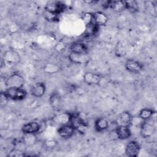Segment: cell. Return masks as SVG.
Returning a JSON list of instances; mask_svg holds the SVG:
<instances>
[{
    "mask_svg": "<svg viewBox=\"0 0 157 157\" xmlns=\"http://www.w3.org/2000/svg\"><path fill=\"white\" fill-rule=\"evenodd\" d=\"M46 91V86L44 83L38 82L34 83L30 89L31 94L34 98H41L42 97Z\"/></svg>",
    "mask_w": 157,
    "mask_h": 157,
    "instance_id": "obj_8",
    "label": "cell"
},
{
    "mask_svg": "<svg viewBox=\"0 0 157 157\" xmlns=\"http://www.w3.org/2000/svg\"><path fill=\"white\" fill-rule=\"evenodd\" d=\"M66 8V4L63 1H54L48 2L45 7V10L53 13L55 15H59Z\"/></svg>",
    "mask_w": 157,
    "mask_h": 157,
    "instance_id": "obj_4",
    "label": "cell"
},
{
    "mask_svg": "<svg viewBox=\"0 0 157 157\" xmlns=\"http://www.w3.org/2000/svg\"><path fill=\"white\" fill-rule=\"evenodd\" d=\"M42 129L41 123L36 121H30L25 124L21 128V131L23 134H36Z\"/></svg>",
    "mask_w": 157,
    "mask_h": 157,
    "instance_id": "obj_10",
    "label": "cell"
},
{
    "mask_svg": "<svg viewBox=\"0 0 157 157\" xmlns=\"http://www.w3.org/2000/svg\"><path fill=\"white\" fill-rule=\"evenodd\" d=\"M132 116L127 111L121 113L116 120L117 126H130Z\"/></svg>",
    "mask_w": 157,
    "mask_h": 157,
    "instance_id": "obj_15",
    "label": "cell"
},
{
    "mask_svg": "<svg viewBox=\"0 0 157 157\" xmlns=\"http://www.w3.org/2000/svg\"><path fill=\"white\" fill-rule=\"evenodd\" d=\"M44 145L47 149H53L57 145V142L55 140H47L44 143Z\"/></svg>",
    "mask_w": 157,
    "mask_h": 157,
    "instance_id": "obj_28",
    "label": "cell"
},
{
    "mask_svg": "<svg viewBox=\"0 0 157 157\" xmlns=\"http://www.w3.org/2000/svg\"><path fill=\"white\" fill-rule=\"evenodd\" d=\"M49 68H50V69H48V70H47V71H45L46 72H47V73H53V72H56L58 71V69H59L57 66H56L55 64H52V63H48V64H47L45 66V67H44V69H49Z\"/></svg>",
    "mask_w": 157,
    "mask_h": 157,
    "instance_id": "obj_30",
    "label": "cell"
},
{
    "mask_svg": "<svg viewBox=\"0 0 157 157\" xmlns=\"http://www.w3.org/2000/svg\"><path fill=\"white\" fill-rule=\"evenodd\" d=\"M126 69L132 74H138L143 69V64L140 61L134 59H128L125 63Z\"/></svg>",
    "mask_w": 157,
    "mask_h": 157,
    "instance_id": "obj_7",
    "label": "cell"
},
{
    "mask_svg": "<svg viewBox=\"0 0 157 157\" xmlns=\"http://www.w3.org/2000/svg\"><path fill=\"white\" fill-rule=\"evenodd\" d=\"M155 132V127L153 123H150L148 120L144 122L140 128V133L144 138H148L154 134Z\"/></svg>",
    "mask_w": 157,
    "mask_h": 157,
    "instance_id": "obj_12",
    "label": "cell"
},
{
    "mask_svg": "<svg viewBox=\"0 0 157 157\" xmlns=\"http://www.w3.org/2000/svg\"><path fill=\"white\" fill-rule=\"evenodd\" d=\"M25 156V153L18 149L12 150L8 155V156H11V157H20V156Z\"/></svg>",
    "mask_w": 157,
    "mask_h": 157,
    "instance_id": "obj_29",
    "label": "cell"
},
{
    "mask_svg": "<svg viewBox=\"0 0 157 157\" xmlns=\"http://www.w3.org/2000/svg\"><path fill=\"white\" fill-rule=\"evenodd\" d=\"M4 64L8 66H13L20 61V55L13 50H9L4 52L2 57Z\"/></svg>",
    "mask_w": 157,
    "mask_h": 157,
    "instance_id": "obj_5",
    "label": "cell"
},
{
    "mask_svg": "<svg viewBox=\"0 0 157 157\" xmlns=\"http://www.w3.org/2000/svg\"><path fill=\"white\" fill-rule=\"evenodd\" d=\"M4 83L6 88L13 87L23 88L25 80L19 73L14 72L6 78Z\"/></svg>",
    "mask_w": 157,
    "mask_h": 157,
    "instance_id": "obj_2",
    "label": "cell"
},
{
    "mask_svg": "<svg viewBox=\"0 0 157 157\" xmlns=\"http://www.w3.org/2000/svg\"><path fill=\"white\" fill-rule=\"evenodd\" d=\"M117 137L120 140H126L131 136V130L129 126H117L114 130Z\"/></svg>",
    "mask_w": 157,
    "mask_h": 157,
    "instance_id": "obj_11",
    "label": "cell"
},
{
    "mask_svg": "<svg viewBox=\"0 0 157 157\" xmlns=\"http://www.w3.org/2000/svg\"><path fill=\"white\" fill-rule=\"evenodd\" d=\"M74 128L70 124H66L61 125L57 130L58 135L63 138H69L71 137L75 132Z\"/></svg>",
    "mask_w": 157,
    "mask_h": 157,
    "instance_id": "obj_13",
    "label": "cell"
},
{
    "mask_svg": "<svg viewBox=\"0 0 157 157\" xmlns=\"http://www.w3.org/2000/svg\"><path fill=\"white\" fill-rule=\"evenodd\" d=\"M69 123L74 128L75 131L83 134L88 128V124L77 113H71Z\"/></svg>",
    "mask_w": 157,
    "mask_h": 157,
    "instance_id": "obj_3",
    "label": "cell"
},
{
    "mask_svg": "<svg viewBox=\"0 0 157 157\" xmlns=\"http://www.w3.org/2000/svg\"><path fill=\"white\" fill-rule=\"evenodd\" d=\"M155 113V112L153 109L150 108H144L140 110L138 116L143 120L146 121L151 118Z\"/></svg>",
    "mask_w": 157,
    "mask_h": 157,
    "instance_id": "obj_23",
    "label": "cell"
},
{
    "mask_svg": "<svg viewBox=\"0 0 157 157\" xmlns=\"http://www.w3.org/2000/svg\"><path fill=\"white\" fill-rule=\"evenodd\" d=\"M126 9H128L132 13L137 12L139 10L138 3L136 1H125Z\"/></svg>",
    "mask_w": 157,
    "mask_h": 157,
    "instance_id": "obj_25",
    "label": "cell"
},
{
    "mask_svg": "<svg viewBox=\"0 0 157 157\" xmlns=\"http://www.w3.org/2000/svg\"><path fill=\"white\" fill-rule=\"evenodd\" d=\"M9 98L6 96L5 93L4 92L1 93V96H0V103L1 107L4 106L8 102Z\"/></svg>",
    "mask_w": 157,
    "mask_h": 157,
    "instance_id": "obj_32",
    "label": "cell"
},
{
    "mask_svg": "<svg viewBox=\"0 0 157 157\" xmlns=\"http://www.w3.org/2000/svg\"><path fill=\"white\" fill-rule=\"evenodd\" d=\"M37 142V136L36 134H24L22 137V142L25 146L31 147L34 145Z\"/></svg>",
    "mask_w": 157,
    "mask_h": 157,
    "instance_id": "obj_22",
    "label": "cell"
},
{
    "mask_svg": "<svg viewBox=\"0 0 157 157\" xmlns=\"http://www.w3.org/2000/svg\"><path fill=\"white\" fill-rule=\"evenodd\" d=\"M99 28V26L96 25L94 23H92L86 26L85 34L87 36H91L94 35L98 32Z\"/></svg>",
    "mask_w": 157,
    "mask_h": 157,
    "instance_id": "obj_24",
    "label": "cell"
},
{
    "mask_svg": "<svg viewBox=\"0 0 157 157\" xmlns=\"http://www.w3.org/2000/svg\"><path fill=\"white\" fill-rule=\"evenodd\" d=\"M68 58L72 63L75 64H86L90 61V57L88 53H75L70 52Z\"/></svg>",
    "mask_w": 157,
    "mask_h": 157,
    "instance_id": "obj_9",
    "label": "cell"
},
{
    "mask_svg": "<svg viewBox=\"0 0 157 157\" xmlns=\"http://www.w3.org/2000/svg\"><path fill=\"white\" fill-rule=\"evenodd\" d=\"M109 122L105 117H100L96 119L94 122V128L98 132H102L108 129Z\"/></svg>",
    "mask_w": 157,
    "mask_h": 157,
    "instance_id": "obj_18",
    "label": "cell"
},
{
    "mask_svg": "<svg viewBox=\"0 0 157 157\" xmlns=\"http://www.w3.org/2000/svg\"><path fill=\"white\" fill-rule=\"evenodd\" d=\"M140 145L136 140H131L126 145L125 148V153L128 156L136 157L137 156L140 151Z\"/></svg>",
    "mask_w": 157,
    "mask_h": 157,
    "instance_id": "obj_6",
    "label": "cell"
},
{
    "mask_svg": "<svg viewBox=\"0 0 157 157\" xmlns=\"http://www.w3.org/2000/svg\"><path fill=\"white\" fill-rule=\"evenodd\" d=\"M125 53V48L122 44H117V48L116 49V54L118 56H123Z\"/></svg>",
    "mask_w": 157,
    "mask_h": 157,
    "instance_id": "obj_31",
    "label": "cell"
},
{
    "mask_svg": "<svg viewBox=\"0 0 157 157\" xmlns=\"http://www.w3.org/2000/svg\"><path fill=\"white\" fill-rule=\"evenodd\" d=\"M101 79L102 77L101 75L91 72H86L83 75L85 82L90 85H98L101 82Z\"/></svg>",
    "mask_w": 157,
    "mask_h": 157,
    "instance_id": "obj_14",
    "label": "cell"
},
{
    "mask_svg": "<svg viewBox=\"0 0 157 157\" xmlns=\"http://www.w3.org/2000/svg\"><path fill=\"white\" fill-rule=\"evenodd\" d=\"M70 52L75 53H88V48L84 43L77 41L71 45Z\"/></svg>",
    "mask_w": 157,
    "mask_h": 157,
    "instance_id": "obj_17",
    "label": "cell"
},
{
    "mask_svg": "<svg viewBox=\"0 0 157 157\" xmlns=\"http://www.w3.org/2000/svg\"><path fill=\"white\" fill-rule=\"evenodd\" d=\"M44 16H45V18L50 21H55L58 20V15H55V14L51 13L48 11H47L45 10V12H44Z\"/></svg>",
    "mask_w": 157,
    "mask_h": 157,
    "instance_id": "obj_26",
    "label": "cell"
},
{
    "mask_svg": "<svg viewBox=\"0 0 157 157\" xmlns=\"http://www.w3.org/2000/svg\"><path fill=\"white\" fill-rule=\"evenodd\" d=\"M109 8L117 12H121L126 9V2L125 1H110Z\"/></svg>",
    "mask_w": 157,
    "mask_h": 157,
    "instance_id": "obj_21",
    "label": "cell"
},
{
    "mask_svg": "<svg viewBox=\"0 0 157 157\" xmlns=\"http://www.w3.org/2000/svg\"><path fill=\"white\" fill-rule=\"evenodd\" d=\"M93 21L99 26H103L108 21V17L103 12L98 11L93 13Z\"/></svg>",
    "mask_w": 157,
    "mask_h": 157,
    "instance_id": "obj_16",
    "label": "cell"
},
{
    "mask_svg": "<svg viewBox=\"0 0 157 157\" xmlns=\"http://www.w3.org/2000/svg\"><path fill=\"white\" fill-rule=\"evenodd\" d=\"M9 99L13 101L23 100L27 96V91L23 88H8L4 91Z\"/></svg>",
    "mask_w": 157,
    "mask_h": 157,
    "instance_id": "obj_1",
    "label": "cell"
},
{
    "mask_svg": "<svg viewBox=\"0 0 157 157\" xmlns=\"http://www.w3.org/2000/svg\"><path fill=\"white\" fill-rule=\"evenodd\" d=\"M83 21L85 24V26H87L92 23L93 21V13H85L83 16Z\"/></svg>",
    "mask_w": 157,
    "mask_h": 157,
    "instance_id": "obj_27",
    "label": "cell"
},
{
    "mask_svg": "<svg viewBox=\"0 0 157 157\" xmlns=\"http://www.w3.org/2000/svg\"><path fill=\"white\" fill-rule=\"evenodd\" d=\"M70 118H71V113L67 112H64V113H61L56 115L54 117L53 121L56 123L63 125V124L69 123Z\"/></svg>",
    "mask_w": 157,
    "mask_h": 157,
    "instance_id": "obj_20",
    "label": "cell"
},
{
    "mask_svg": "<svg viewBox=\"0 0 157 157\" xmlns=\"http://www.w3.org/2000/svg\"><path fill=\"white\" fill-rule=\"evenodd\" d=\"M49 103L53 109H58L61 103V98L57 92H53L49 97Z\"/></svg>",
    "mask_w": 157,
    "mask_h": 157,
    "instance_id": "obj_19",
    "label": "cell"
}]
</instances>
